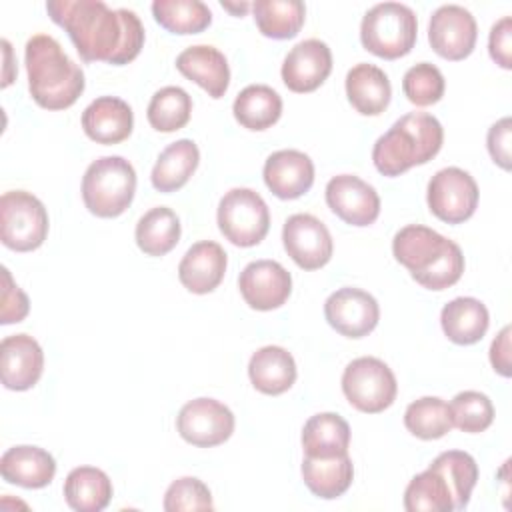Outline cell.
I'll return each mask as SVG.
<instances>
[{"instance_id": "cell-1", "label": "cell", "mask_w": 512, "mask_h": 512, "mask_svg": "<svg viewBox=\"0 0 512 512\" xmlns=\"http://www.w3.org/2000/svg\"><path fill=\"white\" fill-rule=\"evenodd\" d=\"M50 18L62 26L80 58L122 66L144 46V26L134 10H112L102 0H48Z\"/></svg>"}, {"instance_id": "cell-2", "label": "cell", "mask_w": 512, "mask_h": 512, "mask_svg": "<svg viewBox=\"0 0 512 512\" xmlns=\"http://www.w3.org/2000/svg\"><path fill=\"white\" fill-rule=\"evenodd\" d=\"M392 254L428 290H446L464 272L460 246L422 224L400 228L392 238Z\"/></svg>"}, {"instance_id": "cell-3", "label": "cell", "mask_w": 512, "mask_h": 512, "mask_svg": "<svg viewBox=\"0 0 512 512\" xmlns=\"http://www.w3.org/2000/svg\"><path fill=\"white\" fill-rule=\"evenodd\" d=\"M28 90L32 100L46 110L70 108L84 92L82 68L48 34H34L24 46Z\"/></svg>"}, {"instance_id": "cell-4", "label": "cell", "mask_w": 512, "mask_h": 512, "mask_svg": "<svg viewBox=\"0 0 512 512\" xmlns=\"http://www.w3.org/2000/svg\"><path fill=\"white\" fill-rule=\"evenodd\" d=\"M444 142V130L436 116L410 112L400 116L372 148V162L384 176H400L412 166L432 160Z\"/></svg>"}, {"instance_id": "cell-5", "label": "cell", "mask_w": 512, "mask_h": 512, "mask_svg": "<svg viewBox=\"0 0 512 512\" xmlns=\"http://www.w3.org/2000/svg\"><path fill=\"white\" fill-rule=\"evenodd\" d=\"M136 170L122 156L94 160L82 176V200L98 218L120 216L134 200Z\"/></svg>"}, {"instance_id": "cell-6", "label": "cell", "mask_w": 512, "mask_h": 512, "mask_svg": "<svg viewBox=\"0 0 512 512\" xmlns=\"http://www.w3.org/2000/svg\"><path fill=\"white\" fill-rule=\"evenodd\" d=\"M418 36V20L410 6L400 2L374 4L362 18V46L386 60L406 56Z\"/></svg>"}, {"instance_id": "cell-7", "label": "cell", "mask_w": 512, "mask_h": 512, "mask_svg": "<svg viewBox=\"0 0 512 512\" xmlns=\"http://www.w3.org/2000/svg\"><path fill=\"white\" fill-rule=\"evenodd\" d=\"M216 220L226 240L234 246L250 248L268 234L270 210L256 190L232 188L220 198Z\"/></svg>"}, {"instance_id": "cell-8", "label": "cell", "mask_w": 512, "mask_h": 512, "mask_svg": "<svg viewBox=\"0 0 512 512\" xmlns=\"http://www.w3.org/2000/svg\"><path fill=\"white\" fill-rule=\"evenodd\" d=\"M48 236V212L44 204L26 190H10L0 198V238L16 252L42 246Z\"/></svg>"}, {"instance_id": "cell-9", "label": "cell", "mask_w": 512, "mask_h": 512, "mask_svg": "<svg viewBox=\"0 0 512 512\" xmlns=\"http://www.w3.org/2000/svg\"><path fill=\"white\" fill-rule=\"evenodd\" d=\"M342 392L356 410L378 414L394 402L398 384L386 362L374 356H360L344 368Z\"/></svg>"}, {"instance_id": "cell-10", "label": "cell", "mask_w": 512, "mask_h": 512, "mask_svg": "<svg viewBox=\"0 0 512 512\" xmlns=\"http://www.w3.org/2000/svg\"><path fill=\"white\" fill-rule=\"evenodd\" d=\"M478 184L476 180L458 166L438 170L426 190V202L430 212L448 224H460L468 220L478 206Z\"/></svg>"}, {"instance_id": "cell-11", "label": "cell", "mask_w": 512, "mask_h": 512, "mask_svg": "<svg viewBox=\"0 0 512 512\" xmlns=\"http://www.w3.org/2000/svg\"><path fill=\"white\" fill-rule=\"evenodd\" d=\"M180 436L198 448H212L226 442L234 432L232 410L214 398H194L186 402L178 416Z\"/></svg>"}, {"instance_id": "cell-12", "label": "cell", "mask_w": 512, "mask_h": 512, "mask_svg": "<svg viewBox=\"0 0 512 512\" xmlns=\"http://www.w3.org/2000/svg\"><path fill=\"white\" fill-rule=\"evenodd\" d=\"M476 38V20L464 6L444 4L432 12L428 22V42L438 56L446 60H464L472 54Z\"/></svg>"}, {"instance_id": "cell-13", "label": "cell", "mask_w": 512, "mask_h": 512, "mask_svg": "<svg viewBox=\"0 0 512 512\" xmlns=\"http://www.w3.org/2000/svg\"><path fill=\"white\" fill-rule=\"evenodd\" d=\"M282 242L288 256L302 270H318L330 262L334 252L332 236L322 220L312 214H292L284 222Z\"/></svg>"}, {"instance_id": "cell-14", "label": "cell", "mask_w": 512, "mask_h": 512, "mask_svg": "<svg viewBox=\"0 0 512 512\" xmlns=\"http://www.w3.org/2000/svg\"><path fill=\"white\" fill-rule=\"evenodd\" d=\"M324 316L338 334L346 338H364L376 328L380 308L376 298L366 290L344 286L326 298Z\"/></svg>"}, {"instance_id": "cell-15", "label": "cell", "mask_w": 512, "mask_h": 512, "mask_svg": "<svg viewBox=\"0 0 512 512\" xmlns=\"http://www.w3.org/2000/svg\"><path fill=\"white\" fill-rule=\"evenodd\" d=\"M244 302L260 312L280 308L292 292L290 272L276 260H254L238 276Z\"/></svg>"}, {"instance_id": "cell-16", "label": "cell", "mask_w": 512, "mask_h": 512, "mask_svg": "<svg viewBox=\"0 0 512 512\" xmlns=\"http://www.w3.org/2000/svg\"><path fill=\"white\" fill-rule=\"evenodd\" d=\"M326 204L340 220L352 226H368L380 214L376 188L354 174H338L328 180Z\"/></svg>"}, {"instance_id": "cell-17", "label": "cell", "mask_w": 512, "mask_h": 512, "mask_svg": "<svg viewBox=\"0 0 512 512\" xmlns=\"http://www.w3.org/2000/svg\"><path fill=\"white\" fill-rule=\"evenodd\" d=\"M332 72V52L326 42L308 38L290 48L282 62V80L288 90L314 92Z\"/></svg>"}, {"instance_id": "cell-18", "label": "cell", "mask_w": 512, "mask_h": 512, "mask_svg": "<svg viewBox=\"0 0 512 512\" xmlns=\"http://www.w3.org/2000/svg\"><path fill=\"white\" fill-rule=\"evenodd\" d=\"M44 352L30 334L6 336L0 344V378L8 390H30L42 376Z\"/></svg>"}, {"instance_id": "cell-19", "label": "cell", "mask_w": 512, "mask_h": 512, "mask_svg": "<svg viewBox=\"0 0 512 512\" xmlns=\"http://www.w3.org/2000/svg\"><path fill=\"white\" fill-rule=\"evenodd\" d=\"M262 174L268 190L274 196L282 200H294L312 188L314 162L300 150H278L266 158Z\"/></svg>"}, {"instance_id": "cell-20", "label": "cell", "mask_w": 512, "mask_h": 512, "mask_svg": "<svg viewBox=\"0 0 512 512\" xmlns=\"http://www.w3.org/2000/svg\"><path fill=\"white\" fill-rule=\"evenodd\" d=\"M228 258L224 248L214 240L192 244L178 264V278L192 294H208L224 278Z\"/></svg>"}, {"instance_id": "cell-21", "label": "cell", "mask_w": 512, "mask_h": 512, "mask_svg": "<svg viewBox=\"0 0 512 512\" xmlns=\"http://www.w3.org/2000/svg\"><path fill=\"white\" fill-rule=\"evenodd\" d=\"M82 128L98 144H118L132 134L134 112L122 98L100 96L84 108Z\"/></svg>"}, {"instance_id": "cell-22", "label": "cell", "mask_w": 512, "mask_h": 512, "mask_svg": "<svg viewBox=\"0 0 512 512\" xmlns=\"http://www.w3.org/2000/svg\"><path fill=\"white\" fill-rule=\"evenodd\" d=\"M176 68L182 76L202 86L208 96L222 98L230 84V68L226 56L210 46V44H196L184 48L176 56Z\"/></svg>"}, {"instance_id": "cell-23", "label": "cell", "mask_w": 512, "mask_h": 512, "mask_svg": "<svg viewBox=\"0 0 512 512\" xmlns=\"http://www.w3.org/2000/svg\"><path fill=\"white\" fill-rule=\"evenodd\" d=\"M0 474L8 484L44 488L56 474V460L40 446H12L0 458Z\"/></svg>"}, {"instance_id": "cell-24", "label": "cell", "mask_w": 512, "mask_h": 512, "mask_svg": "<svg viewBox=\"0 0 512 512\" xmlns=\"http://www.w3.org/2000/svg\"><path fill=\"white\" fill-rule=\"evenodd\" d=\"M346 96L356 112L378 116L390 104L392 86L382 68L370 62H360L346 74Z\"/></svg>"}, {"instance_id": "cell-25", "label": "cell", "mask_w": 512, "mask_h": 512, "mask_svg": "<svg viewBox=\"0 0 512 512\" xmlns=\"http://www.w3.org/2000/svg\"><path fill=\"white\" fill-rule=\"evenodd\" d=\"M248 376L258 392L278 396L296 382V362L282 346H262L248 362Z\"/></svg>"}, {"instance_id": "cell-26", "label": "cell", "mask_w": 512, "mask_h": 512, "mask_svg": "<svg viewBox=\"0 0 512 512\" xmlns=\"http://www.w3.org/2000/svg\"><path fill=\"white\" fill-rule=\"evenodd\" d=\"M440 324L448 340L460 346H470L482 340L486 334L490 314L478 298L458 296L442 308Z\"/></svg>"}, {"instance_id": "cell-27", "label": "cell", "mask_w": 512, "mask_h": 512, "mask_svg": "<svg viewBox=\"0 0 512 512\" xmlns=\"http://www.w3.org/2000/svg\"><path fill=\"white\" fill-rule=\"evenodd\" d=\"M300 472L308 490L324 500H334L342 496L350 488L354 478V466L348 452L326 458L304 456Z\"/></svg>"}, {"instance_id": "cell-28", "label": "cell", "mask_w": 512, "mask_h": 512, "mask_svg": "<svg viewBox=\"0 0 512 512\" xmlns=\"http://www.w3.org/2000/svg\"><path fill=\"white\" fill-rule=\"evenodd\" d=\"M112 480L96 466H78L64 480L66 504L76 512H100L112 500Z\"/></svg>"}, {"instance_id": "cell-29", "label": "cell", "mask_w": 512, "mask_h": 512, "mask_svg": "<svg viewBox=\"0 0 512 512\" xmlns=\"http://www.w3.org/2000/svg\"><path fill=\"white\" fill-rule=\"evenodd\" d=\"M198 162H200V150L190 138H180L168 144L160 152L152 168V174H150L152 186L158 192L180 190L198 168Z\"/></svg>"}, {"instance_id": "cell-30", "label": "cell", "mask_w": 512, "mask_h": 512, "mask_svg": "<svg viewBox=\"0 0 512 512\" xmlns=\"http://www.w3.org/2000/svg\"><path fill=\"white\" fill-rule=\"evenodd\" d=\"M304 456H338L350 446V426L336 412H320L306 420L302 428Z\"/></svg>"}, {"instance_id": "cell-31", "label": "cell", "mask_w": 512, "mask_h": 512, "mask_svg": "<svg viewBox=\"0 0 512 512\" xmlns=\"http://www.w3.org/2000/svg\"><path fill=\"white\" fill-rule=\"evenodd\" d=\"M232 112L240 126L260 132L278 122L282 114V98L266 84H250L238 92Z\"/></svg>"}, {"instance_id": "cell-32", "label": "cell", "mask_w": 512, "mask_h": 512, "mask_svg": "<svg viewBox=\"0 0 512 512\" xmlns=\"http://www.w3.org/2000/svg\"><path fill=\"white\" fill-rule=\"evenodd\" d=\"M134 238L144 254L164 256L180 240V218L168 206L150 208L136 222Z\"/></svg>"}, {"instance_id": "cell-33", "label": "cell", "mask_w": 512, "mask_h": 512, "mask_svg": "<svg viewBox=\"0 0 512 512\" xmlns=\"http://www.w3.org/2000/svg\"><path fill=\"white\" fill-rule=\"evenodd\" d=\"M252 12L260 34L274 40L296 36L306 18V6L300 0H256Z\"/></svg>"}, {"instance_id": "cell-34", "label": "cell", "mask_w": 512, "mask_h": 512, "mask_svg": "<svg viewBox=\"0 0 512 512\" xmlns=\"http://www.w3.org/2000/svg\"><path fill=\"white\" fill-rule=\"evenodd\" d=\"M404 508L408 512H452L454 496L446 478L430 466L416 474L404 490Z\"/></svg>"}, {"instance_id": "cell-35", "label": "cell", "mask_w": 512, "mask_h": 512, "mask_svg": "<svg viewBox=\"0 0 512 512\" xmlns=\"http://www.w3.org/2000/svg\"><path fill=\"white\" fill-rule=\"evenodd\" d=\"M404 426L420 440L442 438L454 426L450 404L438 396H422L408 404L404 412Z\"/></svg>"}, {"instance_id": "cell-36", "label": "cell", "mask_w": 512, "mask_h": 512, "mask_svg": "<svg viewBox=\"0 0 512 512\" xmlns=\"http://www.w3.org/2000/svg\"><path fill=\"white\" fill-rule=\"evenodd\" d=\"M154 20L174 34H198L212 22L210 8L200 0H154Z\"/></svg>"}, {"instance_id": "cell-37", "label": "cell", "mask_w": 512, "mask_h": 512, "mask_svg": "<svg viewBox=\"0 0 512 512\" xmlns=\"http://www.w3.org/2000/svg\"><path fill=\"white\" fill-rule=\"evenodd\" d=\"M430 468L446 478L454 496V510H464L478 480L476 460L464 450H446L432 460Z\"/></svg>"}, {"instance_id": "cell-38", "label": "cell", "mask_w": 512, "mask_h": 512, "mask_svg": "<svg viewBox=\"0 0 512 512\" xmlns=\"http://www.w3.org/2000/svg\"><path fill=\"white\" fill-rule=\"evenodd\" d=\"M192 114V98L180 86H164L150 98L146 116L154 130L176 132L184 128Z\"/></svg>"}, {"instance_id": "cell-39", "label": "cell", "mask_w": 512, "mask_h": 512, "mask_svg": "<svg viewBox=\"0 0 512 512\" xmlns=\"http://www.w3.org/2000/svg\"><path fill=\"white\" fill-rule=\"evenodd\" d=\"M450 412L454 426L468 434L484 432L494 420L492 400L478 390L458 392L450 402Z\"/></svg>"}, {"instance_id": "cell-40", "label": "cell", "mask_w": 512, "mask_h": 512, "mask_svg": "<svg viewBox=\"0 0 512 512\" xmlns=\"http://www.w3.org/2000/svg\"><path fill=\"white\" fill-rule=\"evenodd\" d=\"M444 76L438 66L430 62H418L410 66L402 78V92L408 102L416 106L436 104L444 96Z\"/></svg>"}, {"instance_id": "cell-41", "label": "cell", "mask_w": 512, "mask_h": 512, "mask_svg": "<svg viewBox=\"0 0 512 512\" xmlns=\"http://www.w3.org/2000/svg\"><path fill=\"white\" fill-rule=\"evenodd\" d=\"M162 506L166 512L212 510L214 508L210 488L194 476H182V478L174 480L164 494Z\"/></svg>"}, {"instance_id": "cell-42", "label": "cell", "mask_w": 512, "mask_h": 512, "mask_svg": "<svg viewBox=\"0 0 512 512\" xmlns=\"http://www.w3.org/2000/svg\"><path fill=\"white\" fill-rule=\"evenodd\" d=\"M30 310L28 296L24 290L12 280L10 270L2 266V296H0V322L14 324L26 318Z\"/></svg>"}, {"instance_id": "cell-43", "label": "cell", "mask_w": 512, "mask_h": 512, "mask_svg": "<svg viewBox=\"0 0 512 512\" xmlns=\"http://www.w3.org/2000/svg\"><path fill=\"white\" fill-rule=\"evenodd\" d=\"M490 58L504 70L512 68V18L502 16L492 24L488 34Z\"/></svg>"}, {"instance_id": "cell-44", "label": "cell", "mask_w": 512, "mask_h": 512, "mask_svg": "<svg viewBox=\"0 0 512 512\" xmlns=\"http://www.w3.org/2000/svg\"><path fill=\"white\" fill-rule=\"evenodd\" d=\"M510 136H512V120H510V116H504L498 122H494L488 128V136H486V146H488V152H490L494 164H498L504 170H510V166H512V160H510Z\"/></svg>"}, {"instance_id": "cell-45", "label": "cell", "mask_w": 512, "mask_h": 512, "mask_svg": "<svg viewBox=\"0 0 512 512\" xmlns=\"http://www.w3.org/2000/svg\"><path fill=\"white\" fill-rule=\"evenodd\" d=\"M510 334H512V328L504 326L498 332V336L492 340V344H490V364L504 378H508L512 374V366H510Z\"/></svg>"}, {"instance_id": "cell-46", "label": "cell", "mask_w": 512, "mask_h": 512, "mask_svg": "<svg viewBox=\"0 0 512 512\" xmlns=\"http://www.w3.org/2000/svg\"><path fill=\"white\" fill-rule=\"evenodd\" d=\"M220 4H222V8H226V10H230V12H232V14H238V16H240V14H244V12H246V10H248V8H250V4H248V2H240V4H232V2H224V0H222V2H220Z\"/></svg>"}]
</instances>
